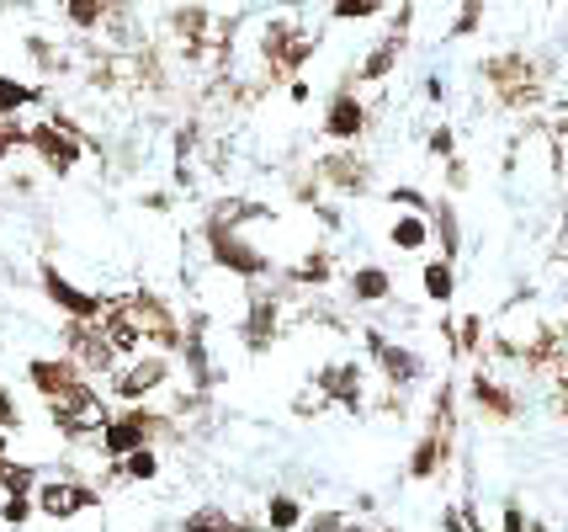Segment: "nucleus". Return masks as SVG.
<instances>
[{
    "instance_id": "f257e3e1",
    "label": "nucleus",
    "mask_w": 568,
    "mask_h": 532,
    "mask_svg": "<svg viewBox=\"0 0 568 532\" xmlns=\"http://www.w3.org/2000/svg\"><path fill=\"white\" fill-rule=\"evenodd\" d=\"M165 431H171L165 415H154V410H144V405H128V410H112V415H106V426H101L97 436H101V453L118 463V458L139 453V448H154Z\"/></svg>"
},
{
    "instance_id": "f03ea898",
    "label": "nucleus",
    "mask_w": 568,
    "mask_h": 532,
    "mask_svg": "<svg viewBox=\"0 0 568 532\" xmlns=\"http://www.w3.org/2000/svg\"><path fill=\"white\" fill-rule=\"evenodd\" d=\"M106 400H101L91 379H80L74 389H64L59 400H49V421L59 426V436H70V442H85V436H97L106 426Z\"/></svg>"
},
{
    "instance_id": "7ed1b4c3",
    "label": "nucleus",
    "mask_w": 568,
    "mask_h": 532,
    "mask_svg": "<svg viewBox=\"0 0 568 532\" xmlns=\"http://www.w3.org/2000/svg\"><path fill=\"white\" fill-rule=\"evenodd\" d=\"M22 150L38 154V165H43L49 177H74V165H80V154H85V139H80L64 118H43V123H27Z\"/></svg>"
},
{
    "instance_id": "20e7f679",
    "label": "nucleus",
    "mask_w": 568,
    "mask_h": 532,
    "mask_svg": "<svg viewBox=\"0 0 568 532\" xmlns=\"http://www.w3.org/2000/svg\"><path fill=\"white\" fill-rule=\"evenodd\" d=\"M207 255H213L219 272H229V278H240V282H255L272 272V255L261 251L255 240H245L240 229H229V224H213V219H207Z\"/></svg>"
},
{
    "instance_id": "39448f33",
    "label": "nucleus",
    "mask_w": 568,
    "mask_h": 532,
    "mask_svg": "<svg viewBox=\"0 0 568 532\" xmlns=\"http://www.w3.org/2000/svg\"><path fill=\"white\" fill-rule=\"evenodd\" d=\"M64 357H70L85 379H97V373H118V362H123V357L112 352V341L101 335L97 320H70V325H64Z\"/></svg>"
},
{
    "instance_id": "423d86ee",
    "label": "nucleus",
    "mask_w": 568,
    "mask_h": 532,
    "mask_svg": "<svg viewBox=\"0 0 568 532\" xmlns=\"http://www.w3.org/2000/svg\"><path fill=\"white\" fill-rule=\"evenodd\" d=\"M165 383H171V357L144 352V357H133L128 368L112 373V400H123V405H144L149 394H160Z\"/></svg>"
},
{
    "instance_id": "0eeeda50",
    "label": "nucleus",
    "mask_w": 568,
    "mask_h": 532,
    "mask_svg": "<svg viewBox=\"0 0 568 532\" xmlns=\"http://www.w3.org/2000/svg\"><path fill=\"white\" fill-rule=\"evenodd\" d=\"M97 501H101V490L85 480H38V490H32V506H38V516H49V522H70L80 511H91Z\"/></svg>"
},
{
    "instance_id": "6e6552de",
    "label": "nucleus",
    "mask_w": 568,
    "mask_h": 532,
    "mask_svg": "<svg viewBox=\"0 0 568 532\" xmlns=\"http://www.w3.org/2000/svg\"><path fill=\"white\" fill-rule=\"evenodd\" d=\"M38 282H43V293H49V304L59 309L64 320H97V314H101V304H106L101 293H91V288H80V282H70V278H64V272H59L53 261H43V267H38Z\"/></svg>"
},
{
    "instance_id": "1a4fd4ad",
    "label": "nucleus",
    "mask_w": 568,
    "mask_h": 532,
    "mask_svg": "<svg viewBox=\"0 0 568 532\" xmlns=\"http://www.w3.org/2000/svg\"><path fill=\"white\" fill-rule=\"evenodd\" d=\"M367 352L377 357L383 379L394 383V389H409V383H420V373H425L420 352H409V347H398V341H388L383 330H367Z\"/></svg>"
},
{
    "instance_id": "9d476101",
    "label": "nucleus",
    "mask_w": 568,
    "mask_h": 532,
    "mask_svg": "<svg viewBox=\"0 0 568 532\" xmlns=\"http://www.w3.org/2000/svg\"><path fill=\"white\" fill-rule=\"evenodd\" d=\"M276 320H282L276 299H261V293H255V299H250V309H245V320H240V341H245V352H250V357L272 352Z\"/></svg>"
},
{
    "instance_id": "9b49d317",
    "label": "nucleus",
    "mask_w": 568,
    "mask_h": 532,
    "mask_svg": "<svg viewBox=\"0 0 568 532\" xmlns=\"http://www.w3.org/2000/svg\"><path fill=\"white\" fill-rule=\"evenodd\" d=\"M80 379H85V373L74 368L70 357H32V362H27V383H32L43 400H59V394L74 389Z\"/></svg>"
},
{
    "instance_id": "f8f14e48",
    "label": "nucleus",
    "mask_w": 568,
    "mask_h": 532,
    "mask_svg": "<svg viewBox=\"0 0 568 532\" xmlns=\"http://www.w3.org/2000/svg\"><path fill=\"white\" fill-rule=\"evenodd\" d=\"M362 128H367V107L356 102L351 91H335L329 107H324V139L351 144V139H362Z\"/></svg>"
},
{
    "instance_id": "ddd939ff",
    "label": "nucleus",
    "mask_w": 568,
    "mask_h": 532,
    "mask_svg": "<svg viewBox=\"0 0 568 532\" xmlns=\"http://www.w3.org/2000/svg\"><path fill=\"white\" fill-rule=\"evenodd\" d=\"M314 389L324 394V405L362 410V368H351V362H329V368H320Z\"/></svg>"
},
{
    "instance_id": "4468645a",
    "label": "nucleus",
    "mask_w": 568,
    "mask_h": 532,
    "mask_svg": "<svg viewBox=\"0 0 568 532\" xmlns=\"http://www.w3.org/2000/svg\"><path fill=\"white\" fill-rule=\"evenodd\" d=\"M320 177L329 181V187H341V192H362V187H367V165H362L356 154H324Z\"/></svg>"
},
{
    "instance_id": "2eb2a0df",
    "label": "nucleus",
    "mask_w": 568,
    "mask_h": 532,
    "mask_svg": "<svg viewBox=\"0 0 568 532\" xmlns=\"http://www.w3.org/2000/svg\"><path fill=\"white\" fill-rule=\"evenodd\" d=\"M388 293H394V278H388L383 267H356V272H351V299H356V304H383Z\"/></svg>"
},
{
    "instance_id": "dca6fc26",
    "label": "nucleus",
    "mask_w": 568,
    "mask_h": 532,
    "mask_svg": "<svg viewBox=\"0 0 568 532\" xmlns=\"http://www.w3.org/2000/svg\"><path fill=\"white\" fill-rule=\"evenodd\" d=\"M473 400L489 410L495 421H510V415H516V394H510V389H499L495 379H484V373L473 379Z\"/></svg>"
},
{
    "instance_id": "f3484780",
    "label": "nucleus",
    "mask_w": 568,
    "mask_h": 532,
    "mask_svg": "<svg viewBox=\"0 0 568 532\" xmlns=\"http://www.w3.org/2000/svg\"><path fill=\"white\" fill-rule=\"evenodd\" d=\"M112 474H118V480H133V484L160 480V453H154V448H139V453L118 458V463H112Z\"/></svg>"
},
{
    "instance_id": "a211bd4d",
    "label": "nucleus",
    "mask_w": 568,
    "mask_h": 532,
    "mask_svg": "<svg viewBox=\"0 0 568 532\" xmlns=\"http://www.w3.org/2000/svg\"><path fill=\"white\" fill-rule=\"evenodd\" d=\"M297 528H303V501L287 495V490L272 495V501H266V532H297Z\"/></svg>"
},
{
    "instance_id": "6ab92c4d",
    "label": "nucleus",
    "mask_w": 568,
    "mask_h": 532,
    "mask_svg": "<svg viewBox=\"0 0 568 532\" xmlns=\"http://www.w3.org/2000/svg\"><path fill=\"white\" fill-rule=\"evenodd\" d=\"M388 240H394L398 251H425V245H430V219H425V213H404V219L388 229Z\"/></svg>"
},
{
    "instance_id": "aec40b11",
    "label": "nucleus",
    "mask_w": 568,
    "mask_h": 532,
    "mask_svg": "<svg viewBox=\"0 0 568 532\" xmlns=\"http://www.w3.org/2000/svg\"><path fill=\"white\" fill-rule=\"evenodd\" d=\"M32 102H43V91H38V86L0 76V118H17V112H27Z\"/></svg>"
},
{
    "instance_id": "412c9836",
    "label": "nucleus",
    "mask_w": 568,
    "mask_h": 532,
    "mask_svg": "<svg viewBox=\"0 0 568 532\" xmlns=\"http://www.w3.org/2000/svg\"><path fill=\"white\" fill-rule=\"evenodd\" d=\"M186 532H250L234 511H223V506H197L192 516H186Z\"/></svg>"
},
{
    "instance_id": "4be33fe9",
    "label": "nucleus",
    "mask_w": 568,
    "mask_h": 532,
    "mask_svg": "<svg viewBox=\"0 0 568 532\" xmlns=\"http://www.w3.org/2000/svg\"><path fill=\"white\" fill-rule=\"evenodd\" d=\"M38 490V469L17 463V458H0V495H32Z\"/></svg>"
},
{
    "instance_id": "5701e85b",
    "label": "nucleus",
    "mask_w": 568,
    "mask_h": 532,
    "mask_svg": "<svg viewBox=\"0 0 568 532\" xmlns=\"http://www.w3.org/2000/svg\"><path fill=\"white\" fill-rule=\"evenodd\" d=\"M442 469V436L436 431H425L420 448H415V458H409V480H430Z\"/></svg>"
},
{
    "instance_id": "b1692460",
    "label": "nucleus",
    "mask_w": 568,
    "mask_h": 532,
    "mask_svg": "<svg viewBox=\"0 0 568 532\" xmlns=\"http://www.w3.org/2000/svg\"><path fill=\"white\" fill-rule=\"evenodd\" d=\"M420 282H425V299H436V304H446L452 299V261H425V272H420Z\"/></svg>"
},
{
    "instance_id": "393cba45",
    "label": "nucleus",
    "mask_w": 568,
    "mask_h": 532,
    "mask_svg": "<svg viewBox=\"0 0 568 532\" xmlns=\"http://www.w3.org/2000/svg\"><path fill=\"white\" fill-rule=\"evenodd\" d=\"M38 516V506H32V495H0V528H27Z\"/></svg>"
},
{
    "instance_id": "a878e982",
    "label": "nucleus",
    "mask_w": 568,
    "mask_h": 532,
    "mask_svg": "<svg viewBox=\"0 0 568 532\" xmlns=\"http://www.w3.org/2000/svg\"><path fill=\"white\" fill-rule=\"evenodd\" d=\"M303 532H367L356 516H346V511H314L308 522H303Z\"/></svg>"
},
{
    "instance_id": "bb28decb",
    "label": "nucleus",
    "mask_w": 568,
    "mask_h": 532,
    "mask_svg": "<svg viewBox=\"0 0 568 532\" xmlns=\"http://www.w3.org/2000/svg\"><path fill=\"white\" fill-rule=\"evenodd\" d=\"M398 43L404 38H394V43H377V49L367 53V64H362V80H383L388 70H394V59H398Z\"/></svg>"
},
{
    "instance_id": "cd10ccee",
    "label": "nucleus",
    "mask_w": 568,
    "mask_h": 532,
    "mask_svg": "<svg viewBox=\"0 0 568 532\" xmlns=\"http://www.w3.org/2000/svg\"><path fill=\"white\" fill-rule=\"evenodd\" d=\"M106 6H112V0H70L64 17H70V27H97L101 17H106Z\"/></svg>"
},
{
    "instance_id": "c85d7f7f",
    "label": "nucleus",
    "mask_w": 568,
    "mask_h": 532,
    "mask_svg": "<svg viewBox=\"0 0 568 532\" xmlns=\"http://www.w3.org/2000/svg\"><path fill=\"white\" fill-rule=\"evenodd\" d=\"M436 224H442V261L463 251V229H457V213L452 208H436Z\"/></svg>"
},
{
    "instance_id": "c756f323",
    "label": "nucleus",
    "mask_w": 568,
    "mask_h": 532,
    "mask_svg": "<svg viewBox=\"0 0 568 532\" xmlns=\"http://www.w3.org/2000/svg\"><path fill=\"white\" fill-rule=\"evenodd\" d=\"M383 0H335V17L341 22H362V17H377Z\"/></svg>"
},
{
    "instance_id": "7c9ffc66",
    "label": "nucleus",
    "mask_w": 568,
    "mask_h": 532,
    "mask_svg": "<svg viewBox=\"0 0 568 532\" xmlns=\"http://www.w3.org/2000/svg\"><path fill=\"white\" fill-rule=\"evenodd\" d=\"M484 17V0H463V11H457V22H452V38H468L473 27Z\"/></svg>"
},
{
    "instance_id": "2f4dec72",
    "label": "nucleus",
    "mask_w": 568,
    "mask_h": 532,
    "mask_svg": "<svg viewBox=\"0 0 568 532\" xmlns=\"http://www.w3.org/2000/svg\"><path fill=\"white\" fill-rule=\"evenodd\" d=\"M388 203H398V208H409V213H425V219H430V203H425V192H415V187H394V192H388Z\"/></svg>"
},
{
    "instance_id": "473e14b6",
    "label": "nucleus",
    "mask_w": 568,
    "mask_h": 532,
    "mask_svg": "<svg viewBox=\"0 0 568 532\" xmlns=\"http://www.w3.org/2000/svg\"><path fill=\"white\" fill-rule=\"evenodd\" d=\"M22 426V410H17V400H11V389L0 383V431H17Z\"/></svg>"
},
{
    "instance_id": "72a5a7b5",
    "label": "nucleus",
    "mask_w": 568,
    "mask_h": 532,
    "mask_svg": "<svg viewBox=\"0 0 568 532\" xmlns=\"http://www.w3.org/2000/svg\"><path fill=\"white\" fill-rule=\"evenodd\" d=\"M452 150H457L452 128H436V133H430V154H436V160H452Z\"/></svg>"
},
{
    "instance_id": "f704fd0d",
    "label": "nucleus",
    "mask_w": 568,
    "mask_h": 532,
    "mask_svg": "<svg viewBox=\"0 0 568 532\" xmlns=\"http://www.w3.org/2000/svg\"><path fill=\"white\" fill-rule=\"evenodd\" d=\"M499 532H526V511L505 506V511H499Z\"/></svg>"
},
{
    "instance_id": "c9c22d12",
    "label": "nucleus",
    "mask_w": 568,
    "mask_h": 532,
    "mask_svg": "<svg viewBox=\"0 0 568 532\" xmlns=\"http://www.w3.org/2000/svg\"><path fill=\"white\" fill-rule=\"evenodd\" d=\"M463 325V347H478V335H484V320L478 314H468V320H457Z\"/></svg>"
},
{
    "instance_id": "e433bc0d",
    "label": "nucleus",
    "mask_w": 568,
    "mask_h": 532,
    "mask_svg": "<svg viewBox=\"0 0 568 532\" xmlns=\"http://www.w3.org/2000/svg\"><path fill=\"white\" fill-rule=\"evenodd\" d=\"M446 532H468V522H463V511H457V506L446 511Z\"/></svg>"
},
{
    "instance_id": "4c0bfd02",
    "label": "nucleus",
    "mask_w": 568,
    "mask_h": 532,
    "mask_svg": "<svg viewBox=\"0 0 568 532\" xmlns=\"http://www.w3.org/2000/svg\"><path fill=\"white\" fill-rule=\"evenodd\" d=\"M0 458H11V431H0Z\"/></svg>"
},
{
    "instance_id": "58836bf2",
    "label": "nucleus",
    "mask_w": 568,
    "mask_h": 532,
    "mask_svg": "<svg viewBox=\"0 0 568 532\" xmlns=\"http://www.w3.org/2000/svg\"><path fill=\"white\" fill-rule=\"evenodd\" d=\"M526 532H547V528H542V522H526Z\"/></svg>"
},
{
    "instance_id": "ea45409f",
    "label": "nucleus",
    "mask_w": 568,
    "mask_h": 532,
    "mask_svg": "<svg viewBox=\"0 0 568 532\" xmlns=\"http://www.w3.org/2000/svg\"><path fill=\"white\" fill-rule=\"evenodd\" d=\"M388 532H394V528H388Z\"/></svg>"
}]
</instances>
